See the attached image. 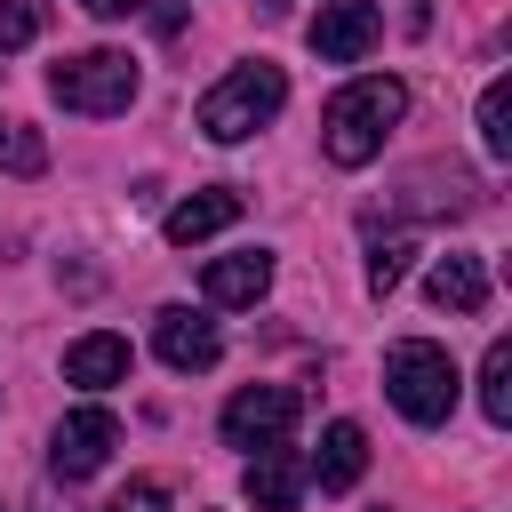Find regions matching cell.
Returning a JSON list of instances; mask_svg holds the SVG:
<instances>
[{
  "mask_svg": "<svg viewBox=\"0 0 512 512\" xmlns=\"http://www.w3.org/2000/svg\"><path fill=\"white\" fill-rule=\"evenodd\" d=\"M400 112H408V88H400L392 72H368V80L336 88L328 112H320V152H328L336 168H368V160L384 152V136L400 128Z\"/></svg>",
  "mask_w": 512,
  "mask_h": 512,
  "instance_id": "cell-1",
  "label": "cell"
},
{
  "mask_svg": "<svg viewBox=\"0 0 512 512\" xmlns=\"http://www.w3.org/2000/svg\"><path fill=\"white\" fill-rule=\"evenodd\" d=\"M280 104H288V72L256 56V64H232V72L200 96L192 120H200L208 144H240V136H256L264 120H280Z\"/></svg>",
  "mask_w": 512,
  "mask_h": 512,
  "instance_id": "cell-2",
  "label": "cell"
},
{
  "mask_svg": "<svg viewBox=\"0 0 512 512\" xmlns=\"http://www.w3.org/2000/svg\"><path fill=\"white\" fill-rule=\"evenodd\" d=\"M48 96H56L64 112H80V120H112V112H128V104H136V56H120V48L56 56Z\"/></svg>",
  "mask_w": 512,
  "mask_h": 512,
  "instance_id": "cell-3",
  "label": "cell"
},
{
  "mask_svg": "<svg viewBox=\"0 0 512 512\" xmlns=\"http://www.w3.org/2000/svg\"><path fill=\"white\" fill-rule=\"evenodd\" d=\"M384 392H392V408L408 424H448V408H456V360L440 344H424V336H400L384 352Z\"/></svg>",
  "mask_w": 512,
  "mask_h": 512,
  "instance_id": "cell-4",
  "label": "cell"
},
{
  "mask_svg": "<svg viewBox=\"0 0 512 512\" xmlns=\"http://www.w3.org/2000/svg\"><path fill=\"white\" fill-rule=\"evenodd\" d=\"M288 424H296V392L288 384H240L224 400V440L232 448H272V440H288Z\"/></svg>",
  "mask_w": 512,
  "mask_h": 512,
  "instance_id": "cell-5",
  "label": "cell"
},
{
  "mask_svg": "<svg viewBox=\"0 0 512 512\" xmlns=\"http://www.w3.org/2000/svg\"><path fill=\"white\" fill-rule=\"evenodd\" d=\"M376 40H384V8L376 0H328L312 16V56L320 64H360Z\"/></svg>",
  "mask_w": 512,
  "mask_h": 512,
  "instance_id": "cell-6",
  "label": "cell"
},
{
  "mask_svg": "<svg viewBox=\"0 0 512 512\" xmlns=\"http://www.w3.org/2000/svg\"><path fill=\"white\" fill-rule=\"evenodd\" d=\"M112 448H120V416H112V408H72V416L56 424V440H48V464H56L64 480H88V472H104Z\"/></svg>",
  "mask_w": 512,
  "mask_h": 512,
  "instance_id": "cell-7",
  "label": "cell"
},
{
  "mask_svg": "<svg viewBox=\"0 0 512 512\" xmlns=\"http://www.w3.org/2000/svg\"><path fill=\"white\" fill-rule=\"evenodd\" d=\"M152 344H160V360H168L176 376H200V368H216V360H224L216 320H208V312H184V304H168V312L152 320Z\"/></svg>",
  "mask_w": 512,
  "mask_h": 512,
  "instance_id": "cell-8",
  "label": "cell"
},
{
  "mask_svg": "<svg viewBox=\"0 0 512 512\" xmlns=\"http://www.w3.org/2000/svg\"><path fill=\"white\" fill-rule=\"evenodd\" d=\"M264 288H272V256H264V248L208 256V272H200V296H208V304H256Z\"/></svg>",
  "mask_w": 512,
  "mask_h": 512,
  "instance_id": "cell-9",
  "label": "cell"
},
{
  "mask_svg": "<svg viewBox=\"0 0 512 512\" xmlns=\"http://www.w3.org/2000/svg\"><path fill=\"white\" fill-rule=\"evenodd\" d=\"M64 384H80V392H112V384H128V336L96 328V336L64 344Z\"/></svg>",
  "mask_w": 512,
  "mask_h": 512,
  "instance_id": "cell-10",
  "label": "cell"
},
{
  "mask_svg": "<svg viewBox=\"0 0 512 512\" xmlns=\"http://www.w3.org/2000/svg\"><path fill=\"white\" fill-rule=\"evenodd\" d=\"M360 472H368V432H360L352 416H336V424L320 432V456L304 464V480H320L328 496H344V488H352Z\"/></svg>",
  "mask_w": 512,
  "mask_h": 512,
  "instance_id": "cell-11",
  "label": "cell"
},
{
  "mask_svg": "<svg viewBox=\"0 0 512 512\" xmlns=\"http://www.w3.org/2000/svg\"><path fill=\"white\" fill-rule=\"evenodd\" d=\"M240 488H248V504H256V512H296V496H304V456H296L288 440H272V448L248 464V480H240Z\"/></svg>",
  "mask_w": 512,
  "mask_h": 512,
  "instance_id": "cell-12",
  "label": "cell"
},
{
  "mask_svg": "<svg viewBox=\"0 0 512 512\" xmlns=\"http://www.w3.org/2000/svg\"><path fill=\"white\" fill-rule=\"evenodd\" d=\"M240 216V192H224V184H208V192H192V200H176L168 216H160V232H168V248H192V240H216L224 224Z\"/></svg>",
  "mask_w": 512,
  "mask_h": 512,
  "instance_id": "cell-13",
  "label": "cell"
},
{
  "mask_svg": "<svg viewBox=\"0 0 512 512\" xmlns=\"http://www.w3.org/2000/svg\"><path fill=\"white\" fill-rule=\"evenodd\" d=\"M424 296H432L440 312H480V304H488V272H480V256H440V264L424 272Z\"/></svg>",
  "mask_w": 512,
  "mask_h": 512,
  "instance_id": "cell-14",
  "label": "cell"
},
{
  "mask_svg": "<svg viewBox=\"0 0 512 512\" xmlns=\"http://www.w3.org/2000/svg\"><path fill=\"white\" fill-rule=\"evenodd\" d=\"M480 152H488V160L512 152V80H488V88H480Z\"/></svg>",
  "mask_w": 512,
  "mask_h": 512,
  "instance_id": "cell-15",
  "label": "cell"
},
{
  "mask_svg": "<svg viewBox=\"0 0 512 512\" xmlns=\"http://www.w3.org/2000/svg\"><path fill=\"white\" fill-rule=\"evenodd\" d=\"M480 408H488V424H512V344L504 336L480 360Z\"/></svg>",
  "mask_w": 512,
  "mask_h": 512,
  "instance_id": "cell-16",
  "label": "cell"
},
{
  "mask_svg": "<svg viewBox=\"0 0 512 512\" xmlns=\"http://www.w3.org/2000/svg\"><path fill=\"white\" fill-rule=\"evenodd\" d=\"M0 168L8 176H40L48 168V144H40L32 120H0Z\"/></svg>",
  "mask_w": 512,
  "mask_h": 512,
  "instance_id": "cell-17",
  "label": "cell"
},
{
  "mask_svg": "<svg viewBox=\"0 0 512 512\" xmlns=\"http://www.w3.org/2000/svg\"><path fill=\"white\" fill-rule=\"evenodd\" d=\"M408 256H416V240H408V232L376 240V248H368V288H376V296H392V288H400V272H408Z\"/></svg>",
  "mask_w": 512,
  "mask_h": 512,
  "instance_id": "cell-18",
  "label": "cell"
},
{
  "mask_svg": "<svg viewBox=\"0 0 512 512\" xmlns=\"http://www.w3.org/2000/svg\"><path fill=\"white\" fill-rule=\"evenodd\" d=\"M32 32H40V8H24V0H0V56H8V48H24Z\"/></svg>",
  "mask_w": 512,
  "mask_h": 512,
  "instance_id": "cell-19",
  "label": "cell"
},
{
  "mask_svg": "<svg viewBox=\"0 0 512 512\" xmlns=\"http://www.w3.org/2000/svg\"><path fill=\"white\" fill-rule=\"evenodd\" d=\"M104 512H168V488H160V480H128Z\"/></svg>",
  "mask_w": 512,
  "mask_h": 512,
  "instance_id": "cell-20",
  "label": "cell"
},
{
  "mask_svg": "<svg viewBox=\"0 0 512 512\" xmlns=\"http://www.w3.org/2000/svg\"><path fill=\"white\" fill-rule=\"evenodd\" d=\"M80 8H88V16H104V24H112V16H128V8H144V0H80Z\"/></svg>",
  "mask_w": 512,
  "mask_h": 512,
  "instance_id": "cell-21",
  "label": "cell"
}]
</instances>
